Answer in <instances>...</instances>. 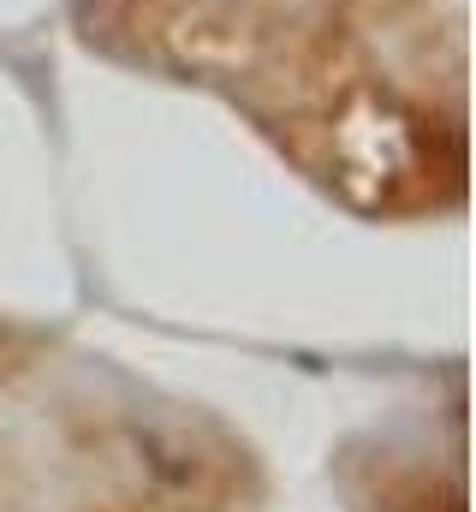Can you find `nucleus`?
I'll return each instance as SVG.
<instances>
[{
  "instance_id": "nucleus-1",
  "label": "nucleus",
  "mask_w": 476,
  "mask_h": 512,
  "mask_svg": "<svg viewBox=\"0 0 476 512\" xmlns=\"http://www.w3.org/2000/svg\"><path fill=\"white\" fill-rule=\"evenodd\" d=\"M268 78L286 90V120L322 173L363 203H393L435 173V126L363 48V36L328 24L280 42Z\"/></svg>"
},
{
  "instance_id": "nucleus-2",
  "label": "nucleus",
  "mask_w": 476,
  "mask_h": 512,
  "mask_svg": "<svg viewBox=\"0 0 476 512\" xmlns=\"http://www.w3.org/2000/svg\"><path fill=\"white\" fill-rule=\"evenodd\" d=\"M131 30L149 60L185 78H268L286 42L250 0H137Z\"/></svg>"
}]
</instances>
